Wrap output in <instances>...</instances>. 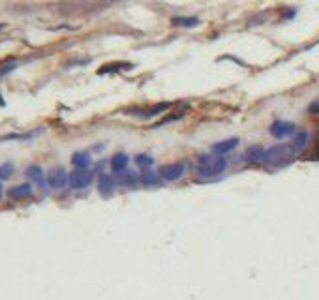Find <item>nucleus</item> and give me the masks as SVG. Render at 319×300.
<instances>
[{
  "mask_svg": "<svg viewBox=\"0 0 319 300\" xmlns=\"http://www.w3.org/2000/svg\"><path fill=\"white\" fill-rule=\"evenodd\" d=\"M14 173V165L12 163H2L0 165V180H8Z\"/></svg>",
  "mask_w": 319,
  "mask_h": 300,
  "instance_id": "a211bd4d",
  "label": "nucleus"
},
{
  "mask_svg": "<svg viewBox=\"0 0 319 300\" xmlns=\"http://www.w3.org/2000/svg\"><path fill=\"white\" fill-rule=\"evenodd\" d=\"M265 158V148L263 146H250L246 152V159L252 163H263Z\"/></svg>",
  "mask_w": 319,
  "mask_h": 300,
  "instance_id": "ddd939ff",
  "label": "nucleus"
},
{
  "mask_svg": "<svg viewBox=\"0 0 319 300\" xmlns=\"http://www.w3.org/2000/svg\"><path fill=\"white\" fill-rule=\"evenodd\" d=\"M308 111H310V113H319V101H314V103L308 107Z\"/></svg>",
  "mask_w": 319,
  "mask_h": 300,
  "instance_id": "412c9836",
  "label": "nucleus"
},
{
  "mask_svg": "<svg viewBox=\"0 0 319 300\" xmlns=\"http://www.w3.org/2000/svg\"><path fill=\"white\" fill-rule=\"evenodd\" d=\"M128 163H130V158H128L126 152H118V154L111 158V169L115 173H122L128 167Z\"/></svg>",
  "mask_w": 319,
  "mask_h": 300,
  "instance_id": "9d476101",
  "label": "nucleus"
},
{
  "mask_svg": "<svg viewBox=\"0 0 319 300\" xmlns=\"http://www.w3.org/2000/svg\"><path fill=\"white\" fill-rule=\"evenodd\" d=\"M227 169V159L223 158H214V156H203L201 163L197 165V174L199 176H218Z\"/></svg>",
  "mask_w": 319,
  "mask_h": 300,
  "instance_id": "f03ea898",
  "label": "nucleus"
},
{
  "mask_svg": "<svg viewBox=\"0 0 319 300\" xmlns=\"http://www.w3.org/2000/svg\"><path fill=\"white\" fill-rule=\"evenodd\" d=\"M72 163L75 167V171H85L88 165H90V154L81 150V152H75L72 156Z\"/></svg>",
  "mask_w": 319,
  "mask_h": 300,
  "instance_id": "6e6552de",
  "label": "nucleus"
},
{
  "mask_svg": "<svg viewBox=\"0 0 319 300\" xmlns=\"http://www.w3.org/2000/svg\"><path fill=\"white\" fill-rule=\"evenodd\" d=\"M2 193H4V188H2V182H0V199H2Z\"/></svg>",
  "mask_w": 319,
  "mask_h": 300,
  "instance_id": "5701e85b",
  "label": "nucleus"
},
{
  "mask_svg": "<svg viewBox=\"0 0 319 300\" xmlns=\"http://www.w3.org/2000/svg\"><path fill=\"white\" fill-rule=\"evenodd\" d=\"M184 171H186V165H184V163H171V165L160 167L158 176H161V178L167 180V182H173V180H178V178L184 174Z\"/></svg>",
  "mask_w": 319,
  "mask_h": 300,
  "instance_id": "39448f33",
  "label": "nucleus"
},
{
  "mask_svg": "<svg viewBox=\"0 0 319 300\" xmlns=\"http://www.w3.org/2000/svg\"><path fill=\"white\" fill-rule=\"evenodd\" d=\"M167 107H169V103H161V105L158 103V105H154L152 109H148L146 113H143V116H154V114H158V113H161V111H165Z\"/></svg>",
  "mask_w": 319,
  "mask_h": 300,
  "instance_id": "aec40b11",
  "label": "nucleus"
},
{
  "mask_svg": "<svg viewBox=\"0 0 319 300\" xmlns=\"http://www.w3.org/2000/svg\"><path fill=\"white\" fill-rule=\"evenodd\" d=\"M98 189H100V193L102 195H111L113 193V189H115V178H111L109 174H100V178H98Z\"/></svg>",
  "mask_w": 319,
  "mask_h": 300,
  "instance_id": "1a4fd4ad",
  "label": "nucleus"
},
{
  "mask_svg": "<svg viewBox=\"0 0 319 300\" xmlns=\"http://www.w3.org/2000/svg\"><path fill=\"white\" fill-rule=\"evenodd\" d=\"M239 143H240V139H239V137H229V139H223V141H220V143L212 144V152H214L216 156H223V154H227V152L235 150V148L239 146Z\"/></svg>",
  "mask_w": 319,
  "mask_h": 300,
  "instance_id": "423d86ee",
  "label": "nucleus"
},
{
  "mask_svg": "<svg viewBox=\"0 0 319 300\" xmlns=\"http://www.w3.org/2000/svg\"><path fill=\"white\" fill-rule=\"evenodd\" d=\"M295 129L297 126L293 124V122H287V120H274L272 124H271V135L276 137V139H286V137H289L295 133Z\"/></svg>",
  "mask_w": 319,
  "mask_h": 300,
  "instance_id": "7ed1b4c3",
  "label": "nucleus"
},
{
  "mask_svg": "<svg viewBox=\"0 0 319 300\" xmlns=\"http://www.w3.org/2000/svg\"><path fill=\"white\" fill-rule=\"evenodd\" d=\"M137 182V176L130 173V174H122L120 178H118V184H122V186H133Z\"/></svg>",
  "mask_w": 319,
  "mask_h": 300,
  "instance_id": "6ab92c4d",
  "label": "nucleus"
},
{
  "mask_svg": "<svg viewBox=\"0 0 319 300\" xmlns=\"http://www.w3.org/2000/svg\"><path fill=\"white\" fill-rule=\"evenodd\" d=\"M15 68V64H8V66H4V68H0V75H4V73L12 72Z\"/></svg>",
  "mask_w": 319,
  "mask_h": 300,
  "instance_id": "4be33fe9",
  "label": "nucleus"
},
{
  "mask_svg": "<svg viewBox=\"0 0 319 300\" xmlns=\"http://www.w3.org/2000/svg\"><path fill=\"white\" fill-rule=\"evenodd\" d=\"M173 25L175 27L191 29V27H197L199 25V19L197 17H173Z\"/></svg>",
  "mask_w": 319,
  "mask_h": 300,
  "instance_id": "4468645a",
  "label": "nucleus"
},
{
  "mask_svg": "<svg viewBox=\"0 0 319 300\" xmlns=\"http://www.w3.org/2000/svg\"><path fill=\"white\" fill-rule=\"evenodd\" d=\"M297 152L293 150L291 144H274L271 148L265 150V158H263V163L272 167V169H282V167H287L295 161Z\"/></svg>",
  "mask_w": 319,
  "mask_h": 300,
  "instance_id": "f257e3e1",
  "label": "nucleus"
},
{
  "mask_svg": "<svg viewBox=\"0 0 319 300\" xmlns=\"http://www.w3.org/2000/svg\"><path fill=\"white\" fill-rule=\"evenodd\" d=\"M135 163H137L141 169H146V171H148V169L152 167L154 159L148 156V154H137V156H135Z\"/></svg>",
  "mask_w": 319,
  "mask_h": 300,
  "instance_id": "2eb2a0df",
  "label": "nucleus"
},
{
  "mask_svg": "<svg viewBox=\"0 0 319 300\" xmlns=\"http://www.w3.org/2000/svg\"><path fill=\"white\" fill-rule=\"evenodd\" d=\"M306 144H308V131H297L295 133V137H293V143H291V146H293V150L295 152H301V150H304Z\"/></svg>",
  "mask_w": 319,
  "mask_h": 300,
  "instance_id": "f8f14e48",
  "label": "nucleus"
},
{
  "mask_svg": "<svg viewBox=\"0 0 319 300\" xmlns=\"http://www.w3.org/2000/svg\"><path fill=\"white\" fill-rule=\"evenodd\" d=\"M27 176L32 178V180H42L44 171H42V167H40V165H30L29 169H27Z\"/></svg>",
  "mask_w": 319,
  "mask_h": 300,
  "instance_id": "f3484780",
  "label": "nucleus"
},
{
  "mask_svg": "<svg viewBox=\"0 0 319 300\" xmlns=\"http://www.w3.org/2000/svg\"><path fill=\"white\" fill-rule=\"evenodd\" d=\"M32 195V186L30 184H19L10 189V197L12 199H25V197H30Z\"/></svg>",
  "mask_w": 319,
  "mask_h": 300,
  "instance_id": "9b49d317",
  "label": "nucleus"
},
{
  "mask_svg": "<svg viewBox=\"0 0 319 300\" xmlns=\"http://www.w3.org/2000/svg\"><path fill=\"white\" fill-rule=\"evenodd\" d=\"M141 182L145 184V186H154V184H158V176L154 174V173L150 171H143V174H141Z\"/></svg>",
  "mask_w": 319,
  "mask_h": 300,
  "instance_id": "dca6fc26",
  "label": "nucleus"
},
{
  "mask_svg": "<svg viewBox=\"0 0 319 300\" xmlns=\"http://www.w3.org/2000/svg\"><path fill=\"white\" fill-rule=\"evenodd\" d=\"M68 173L64 167H55V169H51V171L47 173V184L53 188V189H60V188H64L68 184Z\"/></svg>",
  "mask_w": 319,
  "mask_h": 300,
  "instance_id": "20e7f679",
  "label": "nucleus"
},
{
  "mask_svg": "<svg viewBox=\"0 0 319 300\" xmlns=\"http://www.w3.org/2000/svg\"><path fill=\"white\" fill-rule=\"evenodd\" d=\"M68 182L73 189H81V188H87L90 184V173L88 171H73L68 176Z\"/></svg>",
  "mask_w": 319,
  "mask_h": 300,
  "instance_id": "0eeeda50",
  "label": "nucleus"
},
{
  "mask_svg": "<svg viewBox=\"0 0 319 300\" xmlns=\"http://www.w3.org/2000/svg\"><path fill=\"white\" fill-rule=\"evenodd\" d=\"M2 29H4V25H0V30H2Z\"/></svg>",
  "mask_w": 319,
  "mask_h": 300,
  "instance_id": "b1692460",
  "label": "nucleus"
}]
</instances>
